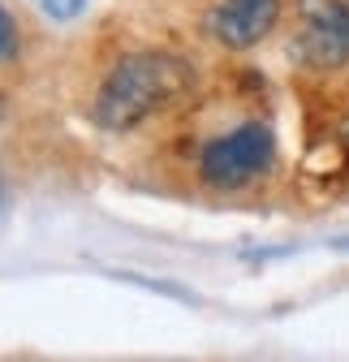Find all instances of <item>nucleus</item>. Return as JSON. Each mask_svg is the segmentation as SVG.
Segmentation results:
<instances>
[{
	"label": "nucleus",
	"mask_w": 349,
	"mask_h": 362,
	"mask_svg": "<svg viewBox=\"0 0 349 362\" xmlns=\"http://www.w3.org/2000/svg\"><path fill=\"white\" fill-rule=\"evenodd\" d=\"M272 156H276L272 129L250 121V125H237V129L220 134V139H211L199 156V173H203V181H211L220 190H237L246 181H254L259 173H268Z\"/></svg>",
	"instance_id": "nucleus-2"
},
{
	"label": "nucleus",
	"mask_w": 349,
	"mask_h": 362,
	"mask_svg": "<svg viewBox=\"0 0 349 362\" xmlns=\"http://www.w3.org/2000/svg\"><path fill=\"white\" fill-rule=\"evenodd\" d=\"M302 35L297 57L315 69H336L349 61V0H297Z\"/></svg>",
	"instance_id": "nucleus-3"
},
{
	"label": "nucleus",
	"mask_w": 349,
	"mask_h": 362,
	"mask_svg": "<svg viewBox=\"0 0 349 362\" xmlns=\"http://www.w3.org/2000/svg\"><path fill=\"white\" fill-rule=\"evenodd\" d=\"M332 246H336V250H349V238H336Z\"/></svg>",
	"instance_id": "nucleus-7"
},
{
	"label": "nucleus",
	"mask_w": 349,
	"mask_h": 362,
	"mask_svg": "<svg viewBox=\"0 0 349 362\" xmlns=\"http://www.w3.org/2000/svg\"><path fill=\"white\" fill-rule=\"evenodd\" d=\"M18 57V22L9 18V9H0V61Z\"/></svg>",
	"instance_id": "nucleus-5"
},
{
	"label": "nucleus",
	"mask_w": 349,
	"mask_h": 362,
	"mask_svg": "<svg viewBox=\"0 0 349 362\" xmlns=\"http://www.w3.org/2000/svg\"><path fill=\"white\" fill-rule=\"evenodd\" d=\"M190 86H194V74L182 57H168V52L125 57L100 86L95 121L112 134H125V129L143 125L147 117L172 108Z\"/></svg>",
	"instance_id": "nucleus-1"
},
{
	"label": "nucleus",
	"mask_w": 349,
	"mask_h": 362,
	"mask_svg": "<svg viewBox=\"0 0 349 362\" xmlns=\"http://www.w3.org/2000/svg\"><path fill=\"white\" fill-rule=\"evenodd\" d=\"M39 5H43V13H48V18H57V22H69V18L82 9V0H39Z\"/></svg>",
	"instance_id": "nucleus-6"
},
{
	"label": "nucleus",
	"mask_w": 349,
	"mask_h": 362,
	"mask_svg": "<svg viewBox=\"0 0 349 362\" xmlns=\"http://www.w3.org/2000/svg\"><path fill=\"white\" fill-rule=\"evenodd\" d=\"M280 18V0H215L207 13V35L233 52H246L264 39Z\"/></svg>",
	"instance_id": "nucleus-4"
}]
</instances>
